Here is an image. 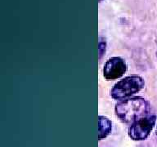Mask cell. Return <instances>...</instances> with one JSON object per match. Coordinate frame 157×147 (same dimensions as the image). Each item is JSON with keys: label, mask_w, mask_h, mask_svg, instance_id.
Listing matches in <instances>:
<instances>
[{"label": "cell", "mask_w": 157, "mask_h": 147, "mask_svg": "<svg viewBox=\"0 0 157 147\" xmlns=\"http://www.w3.org/2000/svg\"><path fill=\"white\" fill-rule=\"evenodd\" d=\"M150 105L142 97H133L120 101L115 106L118 117L126 123H133L141 118L149 115Z\"/></svg>", "instance_id": "6da1fadb"}, {"label": "cell", "mask_w": 157, "mask_h": 147, "mask_svg": "<svg viewBox=\"0 0 157 147\" xmlns=\"http://www.w3.org/2000/svg\"><path fill=\"white\" fill-rule=\"evenodd\" d=\"M144 84V80L139 76H128L118 82L114 86L110 95L117 100L125 99L142 90Z\"/></svg>", "instance_id": "7a4b0ae2"}, {"label": "cell", "mask_w": 157, "mask_h": 147, "mask_svg": "<svg viewBox=\"0 0 157 147\" xmlns=\"http://www.w3.org/2000/svg\"><path fill=\"white\" fill-rule=\"evenodd\" d=\"M156 119V115H148L135 121L129 127V137L134 141L147 139L154 128Z\"/></svg>", "instance_id": "3957f363"}, {"label": "cell", "mask_w": 157, "mask_h": 147, "mask_svg": "<svg viewBox=\"0 0 157 147\" xmlns=\"http://www.w3.org/2000/svg\"><path fill=\"white\" fill-rule=\"evenodd\" d=\"M127 70V65L120 57H112L108 60L103 70L104 77L108 80L120 78Z\"/></svg>", "instance_id": "277c9868"}, {"label": "cell", "mask_w": 157, "mask_h": 147, "mask_svg": "<svg viewBox=\"0 0 157 147\" xmlns=\"http://www.w3.org/2000/svg\"><path fill=\"white\" fill-rule=\"evenodd\" d=\"M99 140H102L107 137L111 132V122L109 119L99 116Z\"/></svg>", "instance_id": "5b68a950"}, {"label": "cell", "mask_w": 157, "mask_h": 147, "mask_svg": "<svg viewBox=\"0 0 157 147\" xmlns=\"http://www.w3.org/2000/svg\"><path fill=\"white\" fill-rule=\"evenodd\" d=\"M105 40L101 38L100 41H99V45H98V52H99V59H101L102 56L104 55L105 51Z\"/></svg>", "instance_id": "8992f818"}, {"label": "cell", "mask_w": 157, "mask_h": 147, "mask_svg": "<svg viewBox=\"0 0 157 147\" xmlns=\"http://www.w3.org/2000/svg\"><path fill=\"white\" fill-rule=\"evenodd\" d=\"M156 136H157V129H156Z\"/></svg>", "instance_id": "52a82bcc"}, {"label": "cell", "mask_w": 157, "mask_h": 147, "mask_svg": "<svg viewBox=\"0 0 157 147\" xmlns=\"http://www.w3.org/2000/svg\"><path fill=\"white\" fill-rule=\"evenodd\" d=\"M99 1H100V2H101V1H102V0H99Z\"/></svg>", "instance_id": "ba28073f"}]
</instances>
